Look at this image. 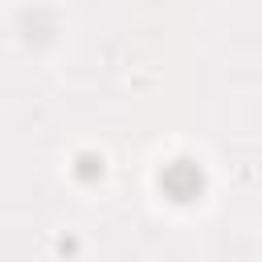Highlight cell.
I'll return each instance as SVG.
<instances>
[{"label": "cell", "mask_w": 262, "mask_h": 262, "mask_svg": "<svg viewBox=\"0 0 262 262\" xmlns=\"http://www.w3.org/2000/svg\"><path fill=\"white\" fill-rule=\"evenodd\" d=\"M160 188L172 196V201H192V196H201V188H205V172H201V164H192V160H172V164H164V172H160Z\"/></svg>", "instance_id": "1"}]
</instances>
